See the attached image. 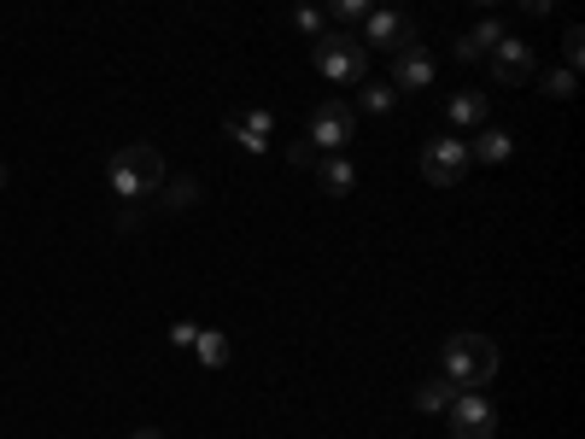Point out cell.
I'll list each match as a JSON object with an SVG mask.
<instances>
[{
    "label": "cell",
    "instance_id": "11",
    "mask_svg": "<svg viewBox=\"0 0 585 439\" xmlns=\"http://www.w3.org/2000/svg\"><path fill=\"white\" fill-rule=\"evenodd\" d=\"M445 117H451L457 129H486V117H492V100L480 94V89H462V94H451V106H445Z\"/></svg>",
    "mask_w": 585,
    "mask_h": 439
},
{
    "label": "cell",
    "instance_id": "9",
    "mask_svg": "<svg viewBox=\"0 0 585 439\" xmlns=\"http://www.w3.org/2000/svg\"><path fill=\"white\" fill-rule=\"evenodd\" d=\"M427 82H434V54H427L422 42H410V47H399V54H392V89H427Z\"/></svg>",
    "mask_w": 585,
    "mask_h": 439
},
{
    "label": "cell",
    "instance_id": "26",
    "mask_svg": "<svg viewBox=\"0 0 585 439\" xmlns=\"http://www.w3.org/2000/svg\"><path fill=\"white\" fill-rule=\"evenodd\" d=\"M129 439H164V434H159V428H135Z\"/></svg>",
    "mask_w": 585,
    "mask_h": 439
},
{
    "label": "cell",
    "instance_id": "17",
    "mask_svg": "<svg viewBox=\"0 0 585 439\" xmlns=\"http://www.w3.org/2000/svg\"><path fill=\"white\" fill-rule=\"evenodd\" d=\"M392 106H399V89H392V82H364V112L369 117H387Z\"/></svg>",
    "mask_w": 585,
    "mask_h": 439
},
{
    "label": "cell",
    "instance_id": "6",
    "mask_svg": "<svg viewBox=\"0 0 585 439\" xmlns=\"http://www.w3.org/2000/svg\"><path fill=\"white\" fill-rule=\"evenodd\" d=\"M445 416H451V439H492L497 434V404L486 393H457L445 404Z\"/></svg>",
    "mask_w": 585,
    "mask_h": 439
},
{
    "label": "cell",
    "instance_id": "13",
    "mask_svg": "<svg viewBox=\"0 0 585 439\" xmlns=\"http://www.w3.org/2000/svg\"><path fill=\"white\" fill-rule=\"evenodd\" d=\"M497 36H504V24H492V19H480V24L469 30V36H462V42H457V59H462V65H474V59H486V54H492V47H497Z\"/></svg>",
    "mask_w": 585,
    "mask_h": 439
},
{
    "label": "cell",
    "instance_id": "3",
    "mask_svg": "<svg viewBox=\"0 0 585 439\" xmlns=\"http://www.w3.org/2000/svg\"><path fill=\"white\" fill-rule=\"evenodd\" d=\"M317 71L329 77V82H369V54L352 36L322 30V36H317Z\"/></svg>",
    "mask_w": 585,
    "mask_h": 439
},
{
    "label": "cell",
    "instance_id": "4",
    "mask_svg": "<svg viewBox=\"0 0 585 439\" xmlns=\"http://www.w3.org/2000/svg\"><path fill=\"white\" fill-rule=\"evenodd\" d=\"M305 141L317 147V153H346V147L357 141V112L346 106V100H322V106L311 112V135Z\"/></svg>",
    "mask_w": 585,
    "mask_h": 439
},
{
    "label": "cell",
    "instance_id": "10",
    "mask_svg": "<svg viewBox=\"0 0 585 439\" xmlns=\"http://www.w3.org/2000/svg\"><path fill=\"white\" fill-rule=\"evenodd\" d=\"M234 135L240 147H246V153H269V135H275V117L257 106V112H240V117H229V124H222Z\"/></svg>",
    "mask_w": 585,
    "mask_h": 439
},
{
    "label": "cell",
    "instance_id": "15",
    "mask_svg": "<svg viewBox=\"0 0 585 439\" xmlns=\"http://www.w3.org/2000/svg\"><path fill=\"white\" fill-rule=\"evenodd\" d=\"M194 358H199L205 369H222V363H229V340H222L217 328H199V334H194Z\"/></svg>",
    "mask_w": 585,
    "mask_h": 439
},
{
    "label": "cell",
    "instance_id": "5",
    "mask_svg": "<svg viewBox=\"0 0 585 439\" xmlns=\"http://www.w3.org/2000/svg\"><path fill=\"white\" fill-rule=\"evenodd\" d=\"M469 147L457 141V135H439V141H427L422 147V176L434 182V188H457L462 176H469Z\"/></svg>",
    "mask_w": 585,
    "mask_h": 439
},
{
    "label": "cell",
    "instance_id": "24",
    "mask_svg": "<svg viewBox=\"0 0 585 439\" xmlns=\"http://www.w3.org/2000/svg\"><path fill=\"white\" fill-rule=\"evenodd\" d=\"M194 334H199L194 323H176V328H170V346H194Z\"/></svg>",
    "mask_w": 585,
    "mask_h": 439
},
{
    "label": "cell",
    "instance_id": "19",
    "mask_svg": "<svg viewBox=\"0 0 585 439\" xmlns=\"http://www.w3.org/2000/svg\"><path fill=\"white\" fill-rule=\"evenodd\" d=\"M292 24H299L305 36H322V30H329V12H317V7H292Z\"/></svg>",
    "mask_w": 585,
    "mask_h": 439
},
{
    "label": "cell",
    "instance_id": "20",
    "mask_svg": "<svg viewBox=\"0 0 585 439\" xmlns=\"http://www.w3.org/2000/svg\"><path fill=\"white\" fill-rule=\"evenodd\" d=\"M562 59H567V71H580V59H585V30L580 24L562 36Z\"/></svg>",
    "mask_w": 585,
    "mask_h": 439
},
{
    "label": "cell",
    "instance_id": "16",
    "mask_svg": "<svg viewBox=\"0 0 585 439\" xmlns=\"http://www.w3.org/2000/svg\"><path fill=\"white\" fill-rule=\"evenodd\" d=\"M451 398H457V386L445 381V376H434V381H422V386H416V411H427V416H439Z\"/></svg>",
    "mask_w": 585,
    "mask_h": 439
},
{
    "label": "cell",
    "instance_id": "7",
    "mask_svg": "<svg viewBox=\"0 0 585 439\" xmlns=\"http://www.w3.org/2000/svg\"><path fill=\"white\" fill-rule=\"evenodd\" d=\"M364 42L369 47H387V54H399V47L416 42V30H410V19L399 12V0H387V7H375L364 19Z\"/></svg>",
    "mask_w": 585,
    "mask_h": 439
},
{
    "label": "cell",
    "instance_id": "28",
    "mask_svg": "<svg viewBox=\"0 0 585 439\" xmlns=\"http://www.w3.org/2000/svg\"><path fill=\"white\" fill-rule=\"evenodd\" d=\"M474 7H497V0H474Z\"/></svg>",
    "mask_w": 585,
    "mask_h": 439
},
{
    "label": "cell",
    "instance_id": "8",
    "mask_svg": "<svg viewBox=\"0 0 585 439\" xmlns=\"http://www.w3.org/2000/svg\"><path fill=\"white\" fill-rule=\"evenodd\" d=\"M486 59H492V77H497V82H527L532 65H539V59H532V47H527L521 36H509V30L497 36V47H492Z\"/></svg>",
    "mask_w": 585,
    "mask_h": 439
},
{
    "label": "cell",
    "instance_id": "18",
    "mask_svg": "<svg viewBox=\"0 0 585 439\" xmlns=\"http://www.w3.org/2000/svg\"><path fill=\"white\" fill-rule=\"evenodd\" d=\"M152 199H164L170 211H176V206H194V199H199V182H194V176H182V182H164V188L152 194Z\"/></svg>",
    "mask_w": 585,
    "mask_h": 439
},
{
    "label": "cell",
    "instance_id": "23",
    "mask_svg": "<svg viewBox=\"0 0 585 439\" xmlns=\"http://www.w3.org/2000/svg\"><path fill=\"white\" fill-rule=\"evenodd\" d=\"M287 159H292V164H317V147L299 141V147H287Z\"/></svg>",
    "mask_w": 585,
    "mask_h": 439
},
{
    "label": "cell",
    "instance_id": "25",
    "mask_svg": "<svg viewBox=\"0 0 585 439\" xmlns=\"http://www.w3.org/2000/svg\"><path fill=\"white\" fill-rule=\"evenodd\" d=\"M521 7H527V12H550L557 0H521Z\"/></svg>",
    "mask_w": 585,
    "mask_h": 439
},
{
    "label": "cell",
    "instance_id": "22",
    "mask_svg": "<svg viewBox=\"0 0 585 439\" xmlns=\"http://www.w3.org/2000/svg\"><path fill=\"white\" fill-rule=\"evenodd\" d=\"M574 82H580V71H567V65H562V71H557V77H550V82H544V94H557V100H567V94H574Z\"/></svg>",
    "mask_w": 585,
    "mask_h": 439
},
{
    "label": "cell",
    "instance_id": "21",
    "mask_svg": "<svg viewBox=\"0 0 585 439\" xmlns=\"http://www.w3.org/2000/svg\"><path fill=\"white\" fill-rule=\"evenodd\" d=\"M329 12H334V19H369V12H375V0H329Z\"/></svg>",
    "mask_w": 585,
    "mask_h": 439
},
{
    "label": "cell",
    "instance_id": "27",
    "mask_svg": "<svg viewBox=\"0 0 585 439\" xmlns=\"http://www.w3.org/2000/svg\"><path fill=\"white\" fill-rule=\"evenodd\" d=\"M0 188H7V164H0Z\"/></svg>",
    "mask_w": 585,
    "mask_h": 439
},
{
    "label": "cell",
    "instance_id": "14",
    "mask_svg": "<svg viewBox=\"0 0 585 439\" xmlns=\"http://www.w3.org/2000/svg\"><path fill=\"white\" fill-rule=\"evenodd\" d=\"M509 153H515L509 129H474V147H469V159H480V164H504Z\"/></svg>",
    "mask_w": 585,
    "mask_h": 439
},
{
    "label": "cell",
    "instance_id": "1",
    "mask_svg": "<svg viewBox=\"0 0 585 439\" xmlns=\"http://www.w3.org/2000/svg\"><path fill=\"white\" fill-rule=\"evenodd\" d=\"M445 381H451L457 393H486L497 381V346L486 334H451V340H445Z\"/></svg>",
    "mask_w": 585,
    "mask_h": 439
},
{
    "label": "cell",
    "instance_id": "2",
    "mask_svg": "<svg viewBox=\"0 0 585 439\" xmlns=\"http://www.w3.org/2000/svg\"><path fill=\"white\" fill-rule=\"evenodd\" d=\"M112 188H117V199H152L164 188V153L152 141H129V147H117L112 153Z\"/></svg>",
    "mask_w": 585,
    "mask_h": 439
},
{
    "label": "cell",
    "instance_id": "12",
    "mask_svg": "<svg viewBox=\"0 0 585 439\" xmlns=\"http://www.w3.org/2000/svg\"><path fill=\"white\" fill-rule=\"evenodd\" d=\"M317 188L322 194H334V199H346L352 188H357V171H352V159H340V153H329L317 164Z\"/></svg>",
    "mask_w": 585,
    "mask_h": 439
}]
</instances>
